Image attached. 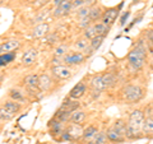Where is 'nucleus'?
<instances>
[{
    "mask_svg": "<svg viewBox=\"0 0 153 144\" xmlns=\"http://www.w3.org/2000/svg\"><path fill=\"white\" fill-rule=\"evenodd\" d=\"M84 93H85V84L83 83V82H80V83H78L73 89L70 91L69 96H70V98H73V99H78V98L82 97Z\"/></svg>",
    "mask_w": 153,
    "mask_h": 144,
    "instance_id": "obj_14",
    "label": "nucleus"
},
{
    "mask_svg": "<svg viewBox=\"0 0 153 144\" xmlns=\"http://www.w3.org/2000/svg\"><path fill=\"white\" fill-rule=\"evenodd\" d=\"M52 85V80L49 75L46 74H41L40 75V89L41 91H50Z\"/></svg>",
    "mask_w": 153,
    "mask_h": 144,
    "instance_id": "obj_20",
    "label": "nucleus"
},
{
    "mask_svg": "<svg viewBox=\"0 0 153 144\" xmlns=\"http://www.w3.org/2000/svg\"><path fill=\"white\" fill-rule=\"evenodd\" d=\"M47 32H49V24H47V23H40V24H37L33 28L32 36L35 38H41V37L46 36Z\"/></svg>",
    "mask_w": 153,
    "mask_h": 144,
    "instance_id": "obj_12",
    "label": "nucleus"
},
{
    "mask_svg": "<svg viewBox=\"0 0 153 144\" xmlns=\"http://www.w3.org/2000/svg\"><path fill=\"white\" fill-rule=\"evenodd\" d=\"M91 87H92L94 91H97V92L106 88V85H105V83H103V79H102V75L93 76L92 80H91Z\"/></svg>",
    "mask_w": 153,
    "mask_h": 144,
    "instance_id": "obj_19",
    "label": "nucleus"
},
{
    "mask_svg": "<svg viewBox=\"0 0 153 144\" xmlns=\"http://www.w3.org/2000/svg\"><path fill=\"white\" fill-rule=\"evenodd\" d=\"M142 131L146 135H153V117H146Z\"/></svg>",
    "mask_w": 153,
    "mask_h": 144,
    "instance_id": "obj_23",
    "label": "nucleus"
},
{
    "mask_svg": "<svg viewBox=\"0 0 153 144\" xmlns=\"http://www.w3.org/2000/svg\"><path fill=\"white\" fill-rule=\"evenodd\" d=\"M146 121L144 114L140 110H134L129 116V121H128V128H126V134L125 138L129 139H137L139 137V134L143 129V124Z\"/></svg>",
    "mask_w": 153,
    "mask_h": 144,
    "instance_id": "obj_1",
    "label": "nucleus"
},
{
    "mask_svg": "<svg viewBox=\"0 0 153 144\" xmlns=\"http://www.w3.org/2000/svg\"><path fill=\"white\" fill-rule=\"evenodd\" d=\"M74 47L76 49V51L79 52H87L91 50V41H88V38H79V40L75 41Z\"/></svg>",
    "mask_w": 153,
    "mask_h": 144,
    "instance_id": "obj_15",
    "label": "nucleus"
},
{
    "mask_svg": "<svg viewBox=\"0 0 153 144\" xmlns=\"http://www.w3.org/2000/svg\"><path fill=\"white\" fill-rule=\"evenodd\" d=\"M71 114L73 112H68V111H64V110H57V112L55 114V119L56 120H59V121L61 122H68L70 121V119H71Z\"/></svg>",
    "mask_w": 153,
    "mask_h": 144,
    "instance_id": "obj_22",
    "label": "nucleus"
},
{
    "mask_svg": "<svg viewBox=\"0 0 153 144\" xmlns=\"http://www.w3.org/2000/svg\"><path fill=\"white\" fill-rule=\"evenodd\" d=\"M123 93H124L125 99L130 101V102H137V101H139L143 97L144 91H143L139 85H128V87L124 88Z\"/></svg>",
    "mask_w": 153,
    "mask_h": 144,
    "instance_id": "obj_4",
    "label": "nucleus"
},
{
    "mask_svg": "<svg viewBox=\"0 0 153 144\" xmlns=\"http://www.w3.org/2000/svg\"><path fill=\"white\" fill-rule=\"evenodd\" d=\"M98 134V130H97V128L93 126V125H89L84 129V131H83V139L84 140H87V142H92L94 137Z\"/></svg>",
    "mask_w": 153,
    "mask_h": 144,
    "instance_id": "obj_17",
    "label": "nucleus"
},
{
    "mask_svg": "<svg viewBox=\"0 0 153 144\" xmlns=\"http://www.w3.org/2000/svg\"><path fill=\"white\" fill-rule=\"evenodd\" d=\"M106 135H107L108 140L110 142H114V143H121V142H124V138H125V137H123L121 134H119L114 128H110L108 129V130L106 131Z\"/></svg>",
    "mask_w": 153,
    "mask_h": 144,
    "instance_id": "obj_18",
    "label": "nucleus"
},
{
    "mask_svg": "<svg viewBox=\"0 0 153 144\" xmlns=\"http://www.w3.org/2000/svg\"><path fill=\"white\" fill-rule=\"evenodd\" d=\"M128 61L129 64L134 68L139 69L144 65V61H146V50L143 46H138L135 49H133L128 55Z\"/></svg>",
    "mask_w": 153,
    "mask_h": 144,
    "instance_id": "obj_2",
    "label": "nucleus"
},
{
    "mask_svg": "<svg viewBox=\"0 0 153 144\" xmlns=\"http://www.w3.org/2000/svg\"><path fill=\"white\" fill-rule=\"evenodd\" d=\"M71 7H73V4H71L70 0H64L63 3L60 4L59 7L55 8V12H54V16L55 17H60V16H64V14L68 13Z\"/></svg>",
    "mask_w": 153,
    "mask_h": 144,
    "instance_id": "obj_10",
    "label": "nucleus"
},
{
    "mask_svg": "<svg viewBox=\"0 0 153 144\" xmlns=\"http://www.w3.org/2000/svg\"><path fill=\"white\" fill-rule=\"evenodd\" d=\"M89 22H91V18L89 17H87V18H83L82 19V22L79 23V27H89Z\"/></svg>",
    "mask_w": 153,
    "mask_h": 144,
    "instance_id": "obj_37",
    "label": "nucleus"
},
{
    "mask_svg": "<svg viewBox=\"0 0 153 144\" xmlns=\"http://www.w3.org/2000/svg\"><path fill=\"white\" fill-rule=\"evenodd\" d=\"M89 10H91V8H88V7H82V8H80L79 10H78V17H79L80 19L89 17Z\"/></svg>",
    "mask_w": 153,
    "mask_h": 144,
    "instance_id": "obj_34",
    "label": "nucleus"
},
{
    "mask_svg": "<svg viewBox=\"0 0 153 144\" xmlns=\"http://www.w3.org/2000/svg\"><path fill=\"white\" fill-rule=\"evenodd\" d=\"M37 59V50L35 49H30L27 50L22 56V64L25 66H31L35 64V61Z\"/></svg>",
    "mask_w": 153,
    "mask_h": 144,
    "instance_id": "obj_9",
    "label": "nucleus"
},
{
    "mask_svg": "<svg viewBox=\"0 0 153 144\" xmlns=\"http://www.w3.org/2000/svg\"><path fill=\"white\" fill-rule=\"evenodd\" d=\"M103 36H96L93 40H91V49H92L93 51H96L97 49H100L103 42Z\"/></svg>",
    "mask_w": 153,
    "mask_h": 144,
    "instance_id": "obj_29",
    "label": "nucleus"
},
{
    "mask_svg": "<svg viewBox=\"0 0 153 144\" xmlns=\"http://www.w3.org/2000/svg\"><path fill=\"white\" fill-rule=\"evenodd\" d=\"M85 60V55L82 54V52H71L69 55L64 56V63L74 65V64H82Z\"/></svg>",
    "mask_w": 153,
    "mask_h": 144,
    "instance_id": "obj_6",
    "label": "nucleus"
},
{
    "mask_svg": "<svg viewBox=\"0 0 153 144\" xmlns=\"http://www.w3.org/2000/svg\"><path fill=\"white\" fill-rule=\"evenodd\" d=\"M49 128H50V134L51 135H59V134H63L65 131V128H64V122L59 121H50L49 122Z\"/></svg>",
    "mask_w": 153,
    "mask_h": 144,
    "instance_id": "obj_11",
    "label": "nucleus"
},
{
    "mask_svg": "<svg viewBox=\"0 0 153 144\" xmlns=\"http://www.w3.org/2000/svg\"><path fill=\"white\" fill-rule=\"evenodd\" d=\"M84 129L79 124H71V125L65 128V131L61 134L63 140H76V139L83 137Z\"/></svg>",
    "mask_w": 153,
    "mask_h": 144,
    "instance_id": "obj_3",
    "label": "nucleus"
},
{
    "mask_svg": "<svg viewBox=\"0 0 153 144\" xmlns=\"http://www.w3.org/2000/svg\"><path fill=\"white\" fill-rule=\"evenodd\" d=\"M0 114H1V115H0V116H1V120H10V119L14 116L13 114L8 112V111H7V110L4 108V107H1V110H0Z\"/></svg>",
    "mask_w": 153,
    "mask_h": 144,
    "instance_id": "obj_36",
    "label": "nucleus"
},
{
    "mask_svg": "<svg viewBox=\"0 0 153 144\" xmlns=\"http://www.w3.org/2000/svg\"><path fill=\"white\" fill-rule=\"evenodd\" d=\"M129 14H130L129 12H128V13H125V16H124V17H123V19H121V24H124V23H125V19L129 17Z\"/></svg>",
    "mask_w": 153,
    "mask_h": 144,
    "instance_id": "obj_40",
    "label": "nucleus"
},
{
    "mask_svg": "<svg viewBox=\"0 0 153 144\" xmlns=\"http://www.w3.org/2000/svg\"><path fill=\"white\" fill-rule=\"evenodd\" d=\"M106 142H107L106 133H98L97 135L94 137L93 140L91 142V144H106Z\"/></svg>",
    "mask_w": 153,
    "mask_h": 144,
    "instance_id": "obj_30",
    "label": "nucleus"
},
{
    "mask_svg": "<svg viewBox=\"0 0 153 144\" xmlns=\"http://www.w3.org/2000/svg\"><path fill=\"white\" fill-rule=\"evenodd\" d=\"M96 36H97V32H96L94 26H89L88 28L84 30V37L88 38V40H93Z\"/></svg>",
    "mask_w": 153,
    "mask_h": 144,
    "instance_id": "obj_31",
    "label": "nucleus"
},
{
    "mask_svg": "<svg viewBox=\"0 0 153 144\" xmlns=\"http://www.w3.org/2000/svg\"><path fill=\"white\" fill-rule=\"evenodd\" d=\"M117 14H119V9L117 8H111V9H107L106 12L103 13V17H102V23L107 26H111L112 23L116 21L117 18Z\"/></svg>",
    "mask_w": 153,
    "mask_h": 144,
    "instance_id": "obj_8",
    "label": "nucleus"
},
{
    "mask_svg": "<svg viewBox=\"0 0 153 144\" xmlns=\"http://www.w3.org/2000/svg\"><path fill=\"white\" fill-rule=\"evenodd\" d=\"M19 46H21V44H19L18 40H9V41H5V42L1 44V46H0V51H1V55L10 54V52L19 49Z\"/></svg>",
    "mask_w": 153,
    "mask_h": 144,
    "instance_id": "obj_7",
    "label": "nucleus"
},
{
    "mask_svg": "<svg viewBox=\"0 0 153 144\" xmlns=\"http://www.w3.org/2000/svg\"><path fill=\"white\" fill-rule=\"evenodd\" d=\"M52 74H54L56 78L59 79H69L71 76V69L68 68V66H64V65H57V66H54L51 69Z\"/></svg>",
    "mask_w": 153,
    "mask_h": 144,
    "instance_id": "obj_5",
    "label": "nucleus"
},
{
    "mask_svg": "<svg viewBox=\"0 0 153 144\" xmlns=\"http://www.w3.org/2000/svg\"><path fill=\"white\" fill-rule=\"evenodd\" d=\"M4 108L7 110L8 112H10V114H17L19 111V108H21V106H19V103L17 102V101H7L5 103H4Z\"/></svg>",
    "mask_w": 153,
    "mask_h": 144,
    "instance_id": "obj_21",
    "label": "nucleus"
},
{
    "mask_svg": "<svg viewBox=\"0 0 153 144\" xmlns=\"http://www.w3.org/2000/svg\"><path fill=\"white\" fill-rule=\"evenodd\" d=\"M10 97L13 98V101H17V102H23L25 101V96H23L19 91H16V89H10Z\"/></svg>",
    "mask_w": 153,
    "mask_h": 144,
    "instance_id": "obj_32",
    "label": "nucleus"
},
{
    "mask_svg": "<svg viewBox=\"0 0 153 144\" xmlns=\"http://www.w3.org/2000/svg\"><path fill=\"white\" fill-rule=\"evenodd\" d=\"M13 59H14L13 52H10V54H4V55H1V65H7L9 61H12Z\"/></svg>",
    "mask_w": 153,
    "mask_h": 144,
    "instance_id": "obj_35",
    "label": "nucleus"
},
{
    "mask_svg": "<svg viewBox=\"0 0 153 144\" xmlns=\"http://www.w3.org/2000/svg\"><path fill=\"white\" fill-rule=\"evenodd\" d=\"M80 5H83L84 7V0H75V1L73 3V7H80Z\"/></svg>",
    "mask_w": 153,
    "mask_h": 144,
    "instance_id": "obj_38",
    "label": "nucleus"
},
{
    "mask_svg": "<svg viewBox=\"0 0 153 144\" xmlns=\"http://www.w3.org/2000/svg\"><path fill=\"white\" fill-rule=\"evenodd\" d=\"M63 1H64V0H55V1H54V3H55V7H59Z\"/></svg>",
    "mask_w": 153,
    "mask_h": 144,
    "instance_id": "obj_41",
    "label": "nucleus"
},
{
    "mask_svg": "<svg viewBox=\"0 0 153 144\" xmlns=\"http://www.w3.org/2000/svg\"><path fill=\"white\" fill-rule=\"evenodd\" d=\"M115 130H116L119 134H121L123 137H125L126 134V128H128V124H124L123 120H117L116 122H115V125L112 126Z\"/></svg>",
    "mask_w": 153,
    "mask_h": 144,
    "instance_id": "obj_28",
    "label": "nucleus"
},
{
    "mask_svg": "<svg viewBox=\"0 0 153 144\" xmlns=\"http://www.w3.org/2000/svg\"><path fill=\"white\" fill-rule=\"evenodd\" d=\"M152 54H153V52H152Z\"/></svg>",
    "mask_w": 153,
    "mask_h": 144,
    "instance_id": "obj_42",
    "label": "nucleus"
},
{
    "mask_svg": "<svg viewBox=\"0 0 153 144\" xmlns=\"http://www.w3.org/2000/svg\"><path fill=\"white\" fill-rule=\"evenodd\" d=\"M66 52H68V46L60 45V46H57V47H56L55 55H56L57 57H59V56H64V55H66Z\"/></svg>",
    "mask_w": 153,
    "mask_h": 144,
    "instance_id": "obj_33",
    "label": "nucleus"
},
{
    "mask_svg": "<svg viewBox=\"0 0 153 144\" xmlns=\"http://www.w3.org/2000/svg\"><path fill=\"white\" fill-rule=\"evenodd\" d=\"M103 17V14H102V9L100 8V7H92L91 8V10H89V18H91V21H97V19L101 18L102 19Z\"/></svg>",
    "mask_w": 153,
    "mask_h": 144,
    "instance_id": "obj_26",
    "label": "nucleus"
},
{
    "mask_svg": "<svg viewBox=\"0 0 153 144\" xmlns=\"http://www.w3.org/2000/svg\"><path fill=\"white\" fill-rule=\"evenodd\" d=\"M102 79H103V83H105V85H106V88H107V87H112V85L116 83L117 76L115 75L114 73H106V74L102 75Z\"/></svg>",
    "mask_w": 153,
    "mask_h": 144,
    "instance_id": "obj_24",
    "label": "nucleus"
},
{
    "mask_svg": "<svg viewBox=\"0 0 153 144\" xmlns=\"http://www.w3.org/2000/svg\"><path fill=\"white\" fill-rule=\"evenodd\" d=\"M94 28H96V32H97V36H106L108 31H110V26L105 24V23L100 22V23H96V24H93Z\"/></svg>",
    "mask_w": 153,
    "mask_h": 144,
    "instance_id": "obj_25",
    "label": "nucleus"
},
{
    "mask_svg": "<svg viewBox=\"0 0 153 144\" xmlns=\"http://www.w3.org/2000/svg\"><path fill=\"white\" fill-rule=\"evenodd\" d=\"M79 102L76 99H66L63 102V105L60 106V110H64V111H68V112H74L79 108Z\"/></svg>",
    "mask_w": 153,
    "mask_h": 144,
    "instance_id": "obj_13",
    "label": "nucleus"
},
{
    "mask_svg": "<svg viewBox=\"0 0 153 144\" xmlns=\"http://www.w3.org/2000/svg\"><path fill=\"white\" fill-rule=\"evenodd\" d=\"M25 83L28 88L31 89H36V88H40V76L36 75V74H31V75H27L25 78Z\"/></svg>",
    "mask_w": 153,
    "mask_h": 144,
    "instance_id": "obj_16",
    "label": "nucleus"
},
{
    "mask_svg": "<svg viewBox=\"0 0 153 144\" xmlns=\"http://www.w3.org/2000/svg\"><path fill=\"white\" fill-rule=\"evenodd\" d=\"M85 119V114L83 111H79V110H76V111H74L73 114H71V119L70 121L73 124H80L83 122Z\"/></svg>",
    "mask_w": 153,
    "mask_h": 144,
    "instance_id": "obj_27",
    "label": "nucleus"
},
{
    "mask_svg": "<svg viewBox=\"0 0 153 144\" xmlns=\"http://www.w3.org/2000/svg\"><path fill=\"white\" fill-rule=\"evenodd\" d=\"M94 0H84V7H88L91 5V4H93Z\"/></svg>",
    "mask_w": 153,
    "mask_h": 144,
    "instance_id": "obj_39",
    "label": "nucleus"
}]
</instances>
